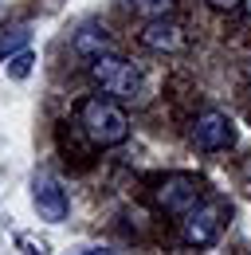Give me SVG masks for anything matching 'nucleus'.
Segmentation results:
<instances>
[{
    "mask_svg": "<svg viewBox=\"0 0 251 255\" xmlns=\"http://www.w3.org/2000/svg\"><path fill=\"white\" fill-rule=\"evenodd\" d=\"M28 71H31V55H28V51H20V55L8 59V75H12V79H24Z\"/></svg>",
    "mask_w": 251,
    "mask_h": 255,
    "instance_id": "9b49d317",
    "label": "nucleus"
},
{
    "mask_svg": "<svg viewBox=\"0 0 251 255\" xmlns=\"http://www.w3.org/2000/svg\"><path fill=\"white\" fill-rule=\"evenodd\" d=\"M129 8L145 20H157V16H169L173 12V0H129Z\"/></svg>",
    "mask_w": 251,
    "mask_h": 255,
    "instance_id": "1a4fd4ad",
    "label": "nucleus"
},
{
    "mask_svg": "<svg viewBox=\"0 0 251 255\" xmlns=\"http://www.w3.org/2000/svg\"><path fill=\"white\" fill-rule=\"evenodd\" d=\"M31 39L28 28H16V32H8V35H0V55H12V51H20L24 43Z\"/></svg>",
    "mask_w": 251,
    "mask_h": 255,
    "instance_id": "9d476101",
    "label": "nucleus"
},
{
    "mask_svg": "<svg viewBox=\"0 0 251 255\" xmlns=\"http://www.w3.org/2000/svg\"><path fill=\"white\" fill-rule=\"evenodd\" d=\"M31 204H35L39 220H47V224H59L67 216V196H63L59 181L51 173H35L31 177Z\"/></svg>",
    "mask_w": 251,
    "mask_h": 255,
    "instance_id": "423d86ee",
    "label": "nucleus"
},
{
    "mask_svg": "<svg viewBox=\"0 0 251 255\" xmlns=\"http://www.w3.org/2000/svg\"><path fill=\"white\" fill-rule=\"evenodd\" d=\"M185 43H188V35H185V28H181L173 16L145 20V28H141V47H149V51L173 55V51H185Z\"/></svg>",
    "mask_w": 251,
    "mask_h": 255,
    "instance_id": "0eeeda50",
    "label": "nucleus"
},
{
    "mask_svg": "<svg viewBox=\"0 0 251 255\" xmlns=\"http://www.w3.org/2000/svg\"><path fill=\"white\" fill-rule=\"evenodd\" d=\"M79 129L91 137V145L98 149H110V145H122L129 137V118L118 106V98H87L79 106Z\"/></svg>",
    "mask_w": 251,
    "mask_h": 255,
    "instance_id": "f257e3e1",
    "label": "nucleus"
},
{
    "mask_svg": "<svg viewBox=\"0 0 251 255\" xmlns=\"http://www.w3.org/2000/svg\"><path fill=\"white\" fill-rule=\"evenodd\" d=\"M224 220H228V204L224 200H200L181 220V244L185 248H208L224 232Z\"/></svg>",
    "mask_w": 251,
    "mask_h": 255,
    "instance_id": "20e7f679",
    "label": "nucleus"
},
{
    "mask_svg": "<svg viewBox=\"0 0 251 255\" xmlns=\"http://www.w3.org/2000/svg\"><path fill=\"white\" fill-rule=\"evenodd\" d=\"M192 141H196V149H204V153L228 149V145L236 141L232 118H228V114H220V110H204V114L192 122Z\"/></svg>",
    "mask_w": 251,
    "mask_h": 255,
    "instance_id": "39448f33",
    "label": "nucleus"
},
{
    "mask_svg": "<svg viewBox=\"0 0 251 255\" xmlns=\"http://www.w3.org/2000/svg\"><path fill=\"white\" fill-rule=\"evenodd\" d=\"M208 4H212V8H220V12H232V8H240L244 0H208Z\"/></svg>",
    "mask_w": 251,
    "mask_h": 255,
    "instance_id": "f8f14e48",
    "label": "nucleus"
},
{
    "mask_svg": "<svg viewBox=\"0 0 251 255\" xmlns=\"http://www.w3.org/2000/svg\"><path fill=\"white\" fill-rule=\"evenodd\" d=\"M244 8H248V16H251V0H244Z\"/></svg>",
    "mask_w": 251,
    "mask_h": 255,
    "instance_id": "4468645a",
    "label": "nucleus"
},
{
    "mask_svg": "<svg viewBox=\"0 0 251 255\" xmlns=\"http://www.w3.org/2000/svg\"><path fill=\"white\" fill-rule=\"evenodd\" d=\"M91 79L110 98H118V102H133L141 95V71H137V63H129L118 51H106V55L91 59Z\"/></svg>",
    "mask_w": 251,
    "mask_h": 255,
    "instance_id": "f03ea898",
    "label": "nucleus"
},
{
    "mask_svg": "<svg viewBox=\"0 0 251 255\" xmlns=\"http://www.w3.org/2000/svg\"><path fill=\"white\" fill-rule=\"evenodd\" d=\"M200 196H204V181L192 177V173H169V177H161L153 185V204L161 212H169V216L192 212L200 204Z\"/></svg>",
    "mask_w": 251,
    "mask_h": 255,
    "instance_id": "7ed1b4c3",
    "label": "nucleus"
},
{
    "mask_svg": "<svg viewBox=\"0 0 251 255\" xmlns=\"http://www.w3.org/2000/svg\"><path fill=\"white\" fill-rule=\"evenodd\" d=\"M71 255H114L110 248H87V252H71Z\"/></svg>",
    "mask_w": 251,
    "mask_h": 255,
    "instance_id": "ddd939ff",
    "label": "nucleus"
},
{
    "mask_svg": "<svg viewBox=\"0 0 251 255\" xmlns=\"http://www.w3.org/2000/svg\"><path fill=\"white\" fill-rule=\"evenodd\" d=\"M106 51H114V43H110L106 28L87 24V28H79V32H75V55H83L87 63H91V59H98V55H106Z\"/></svg>",
    "mask_w": 251,
    "mask_h": 255,
    "instance_id": "6e6552de",
    "label": "nucleus"
}]
</instances>
